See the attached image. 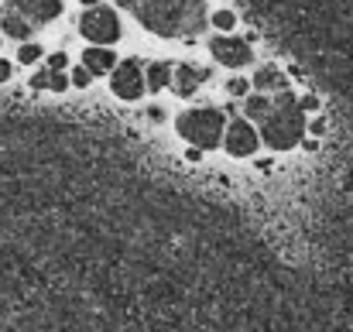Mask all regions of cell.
I'll return each instance as SVG.
<instances>
[{
  "mask_svg": "<svg viewBox=\"0 0 353 332\" xmlns=\"http://www.w3.org/2000/svg\"><path fill=\"white\" fill-rule=\"evenodd\" d=\"M134 14H137L144 31H154L161 38L199 34L210 21L203 0H137Z\"/></svg>",
  "mask_w": 353,
  "mask_h": 332,
  "instance_id": "6da1fadb",
  "label": "cell"
},
{
  "mask_svg": "<svg viewBox=\"0 0 353 332\" xmlns=\"http://www.w3.org/2000/svg\"><path fill=\"white\" fill-rule=\"evenodd\" d=\"M302 134H305V116L299 110L295 96L281 90L278 100H271V113L261 120V134L257 137H264V144L274 147V151H288V147H295L302 141Z\"/></svg>",
  "mask_w": 353,
  "mask_h": 332,
  "instance_id": "7a4b0ae2",
  "label": "cell"
},
{
  "mask_svg": "<svg viewBox=\"0 0 353 332\" xmlns=\"http://www.w3.org/2000/svg\"><path fill=\"white\" fill-rule=\"evenodd\" d=\"M223 113L213 110V107H196V110H185L175 120V130L182 141L196 144V147H216L223 141Z\"/></svg>",
  "mask_w": 353,
  "mask_h": 332,
  "instance_id": "3957f363",
  "label": "cell"
},
{
  "mask_svg": "<svg viewBox=\"0 0 353 332\" xmlns=\"http://www.w3.org/2000/svg\"><path fill=\"white\" fill-rule=\"evenodd\" d=\"M79 31H83L93 45H114V41L120 38V21H117V14H114L110 7L93 3V7L83 14Z\"/></svg>",
  "mask_w": 353,
  "mask_h": 332,
  "instance_id": "277c9868",
  "label": "cell"
},
{
  "mask_svg": "<svg viewBox=\"0 0 353 332\" xmlns=\"http://www.w3.org/2000/svg\"><path fill=\"white\" fill-rule=\"evenodd\" d=\"M223 144H227V151H230L234 158H250V154L257 151L261 137H257V130L250 127V120H234L230 127H223Z\"/></svg>",
  "mask_w": 353,
  "mask_h": 332,
  "instance_id": "5b68a950",
  "label": "cell"
},
{
  "mask_svg": "<svg viewBox=\"0 0 353 332\" xmlns=\"http://www.w3.org/2000/svg\"><path fill=\"white\" fill-rule=\"evenodd\" d=\"M110 86H114V93H117L120 100H137V96L144 93V72H141V65H137L134 59H127V62L114 65V79H110Z\"/></svg>",
  "mask_w": 353,
  "mask_h": 332,
  "instance_id": "8992f818",
  "label": "cell"
},
{
  "mask_svg": "<svg viewBox=\"0 0 353 332\" xmlns=\"http://www.w3.org/2000/svg\"><path fill=\"white\" fill-rule=\"evenodd\" d=\"M7 10L21 14L28 24H48L62 14V0H7Z\"/></svg>",
  "mask_w": 353,
  "mask_h": 332,
  "instance_id": "52a82bcc",
  "label": "cell"
},
{
  "mask_svg": "<svg viewBox=\"0 0 353 332\" xmlns=\"http://www.w3.org/2000/svg\"><path fill=\"white\" fill-rule=\"evenodd\" d=\"M210 48H213V59H216L220 65L240 69V65L250 62V45H247L243 38H213Z\"/></svg>",
  "mask_w": 353,
  "mask_h": 332,
  "instance_id": "ba28073f",
  "label": "cell"
},
{
  "mask_svg": "<svg viewBox=\"0 0 353 332\" xmlns=\"http://www.w3.org/2000/svg\"><path fill=\"white\" fill-rule=\"evenodd\" d=\"M203 83H206V69H199L192 62H182V65L172 69V86H175L179 96H192Z\"/></svg>",
  "mask_w": 353,
  "mask_h": 332,
  "instance_id": "9c48e42d",
  "label": "cell"
},
{
  "mask_svg": "<svg viewBox=\"0 0 353 332\" xmlns=\"http://www.w3.org/2000/svg\"><path fill=\"white\" fill-rule=\"evenodd\" d=\"M117 65V59H114V52L110 48H86V55H83V69H90V76H100V72H107V69H114Z\"/></svg>",
  "mask_w": 353,
  "mask_h": 332,
  "instance_id": "30bf717a",
  "label": "cell"
},
{
  "mask_svg": "<svg viewBox=\"0 0 353 332\" xmlns=\"http://www.w3.org/2000/svg\"><path fill=\"white\" fill-rule=\"evenodd\" d=\"M168 83H172V65H168V62H151V65H148V76H144V86H151V90L158 93V90H165Z\"/></svg>",
  "mask_w": 353,
  "mask_h": 332,
  "instance_id": "8fae6325",
  "label": "cell"
},
{
  "mask_svg": "<svg viewBox=\"0 0 353 332\" xmlns=\"http://www.w3.org/2000/svg\"><path fill=\"white\" fill-rule=\"evenodd\" d=\"M3 31L10 34V38H17V41H24L28 34H31V24L21 17V14H14V10H3Z\"/></svg>",
  "mask_w": 353,
  "mask_h": 332,
  "instance_id": "7c38bea8",
  "label": "cell"
},
{
  "mask_svg": "<svg viewBox=\"0 0 353 332\" xmlns=\"http://www.w3.org/2000/svg\"><path fill=\"white\" fill-rule=\"evenodd\" d=\"M254 86H257L261 93H268V90H285V76H281L278 69H261V72L254 76Z\"/></svg>",
  "mask_w": 353,
  "mask_h": 332,
  "instance_id": "4fadbf2b",
  "label": "cell"
},
{
  "mask_svg": "<svg viewBox=\"0 0 353 332\" xmlns=\"http://www.w3.org/2000/svg\"><path fill=\"white\" fill-rule=\"evenodd\" d=\"M243 107H247V116H250V120H264V116L271 113V96H268V93L247 96V103H243Z\"/></svg>",
  "mask_w": 353,
  "mask_h": 332,
  "instance_id": "5bb4252c",
  "label": "cell"
},
{
  "mask_svg": "<svg viewBox=\"0 0 353 332\" xmlns=\"http://www.w3.org/2000/svg\"><path fill=\"white\" fill-rule=\"evenodd\" d=\"M38 59H41V45H34V41H24V45H21V52H17V62L31 65V62H38Z\"/></svg>",
  "mask_w": 353,
  "mask_h": 332,
  "instance_id": "9a60e30c",
  "label": "cell"
},
{
  "mask_svg": "<svg viewBox=\"0 0 353 332\" xmlns=\"http://www.w3.org/2000/svg\"><path fill=\"white\" fill-rule=\"evenodd\" d=\"M213 24H216L220 31H230V28L236 24V17L230 14V10H216V14H213Z\"/></svg>",
  "mask_w": 353,
  "mask_h": 332,
  "instance_id": "2e32d148",
  "label": "cell"
},
{
  "mask_svg": "<svg viewBox=\"0 0 353 332\" xmlns=\"http://www.w3.org/2000/svg\"><path fill=\"white\" fill-rule=\"evenodd\" d=\"M90 79H93V76H90V69H83V65H79V69H72V76H69V83H72V86H79V90H86V86H90Z\"/></svg>",
  "mask_w": 353,
  "mask_h": 332,
  "instance_id": "e0dca14e",
  "label": "cell"
},
{
  "mask_svg": "<svg viewBox=\"0 0 353 332\" xmlns=\"http://www.w3.org/2000/svg\"><path fill=\"white\" fill-rule=\"evenodd\" d=\"M65 86H69V76H62V72H48V90L62 93Z\"/></svg>",
  "mask_w": 353,
  "mask_h": 332,
  "instance_id": "ac0fdd59",
  "label": "cell"
},
{
  "mask_svg": "<svg viewBox=\"0 0 353 332\" xmlns=\"http://www.w3.org/2000/svg\"><path fill=\"white\" fill-rule=\"evenodd\" d=\"M65 65H69V59H65V55H62V52H55V55H52V59H48V72H62V69H65Z\"/></svg>",
  "mask_w": 353,
  "mask_h": 332,
  "instance_id": "d6986e66",
  "label": "cell"
},
{
  "mask_svg": "<svg viewBox=\"0 0 353 332\" xmlns=\"http://www.w3.org/2000/svg\"><path fill=\"white\" fill-rule=\"evenodd\" d=\"M227 90H230L234 96H243V93H247V79H230V86H227Z\"/></svg>",
  "mask_w": 353,
  "mask_h": 332,
  "instance_id": "ffe728a7",
  "label": "cell"
},
{
  "mask_svg": "<svg viewBox=\"0 0 353 332\" xmlns=\"http://www.w3.org/2000/svg\"><path fill=\"white\" fill-rule=\"evenodd\" d=\"M31 86H34V90H48V72H34Z\"/></svg>",
  "mask_w": 353,
  "mask_h": 332,
  "instance_id": "44dd1931",
  "label": "cell"
},
{
  "mask_svg": "<svg viewBox=\"0 0 353 332\" xmlns=\"http://www.w3.org/2000/svg\"><path fill=\"white\" fill-rule=\"evenodd\" d=\"M7 79H10V62L0 59V83H7Z\"/></svg>",
  "mask_w": 353,
  "mask_h": 332,
  "instance_id": "7402d4cb",
  "label": "cell"
},
{
  "mask_svg": "<svg viewBox=\"0 0 353 332\" xmlns=\"http://www.w3.org/2000/svg\"><path fill=\"white\" fill-rule=\"evenodd\" d=\"M120 7H134V3H137V0H117Z\"/></svg>",
  "mask_w": 353,
  "mask_h": 332,
  "instance_id": "603a6c76",
  "label": "cell"
},
{
  "mask_svg": "<svg viewBox=\"0 0 353 332\" xmlns=\"http://www.w3.org/2000/svg\"><path fill=\"white\" fill-rule=\"evenodd\" d=\"M83 3H97V0H83Z\"/></svg>",
  "mask_w": 353,
  "mask_h": 332,
  "instance_id": "cb8c5ba5",
  "label": "cell"
}]
</instances>
